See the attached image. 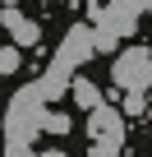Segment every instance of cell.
Instances as JSON below:
<instances>
[{"mask_svg":"<svg viewBox=\"0 0 152 157\" xmlns=\"http://www.w3.org/2000/svg\"><path fill=\"white\" fill-rule=\"evenodd\" d=\"M111 78H115V88H124V93H147L152 88V51L147 46L120 51L115 65H111Z\"/></svg>","mask_w":152,"mask_h":157,"instance_id":"6da1fadb","label":"cell"},{"mask_svg":"<svg viewBox=\"0 0 152 157\" xmlns=\"http://www.w3.org/2000/svg\"><path fill=\"white\" fill-rule=\"evenodd\" d=\"M124 111L120 106H111V102H102V106H92L88 111V139L92 143H124Z\"/></svg>","mask_w":152,"mask_h":157,"instance_id":"7a4b0ae2","label":"cell"},{"mask_svg":"<svg viewBox=\"0 0 152 157\" xmlns=\"http://www.w3.org/2000/svg\"><path fill=\"white\" fill-rule=\"evenodd\" d=\"M0 28H9V37H14L19 46H37V42H42V23L23 19V14H19V5H9L5 14H0Z\"/></svg>","mask_w":152,"mask_h":157,"instance_id":"3957f363","label":"cell"},{"mask_svg":"<svg viewBox=\"0 0 152 157\" xmlns=\"http://www.w3.org/2000/svg\"><path fill=\"white\" fill-rule=\"evenodd\" d=\"M74 106H83V111L102 106V88L92 83V78H74Z\"/></svg>","mask_w":152,"mask_h":157,"instance_id":"277c9868","label":"cell"},{"mask_svg":"<svg viewBox=\"0 0 152 157\" xmlns=\"http://www.w3.org/2000/svg\"><path fill=\"white\" fill-rule=\"evenodd\" d=\"M19 65H23L19 42H14V46H0V74H19Z\"/></svg>","mask_w":152,"mask_h":157,"instance_id":"5b68a950","label":"cell"},{"mask_svg":"<svg viewBox=\"0 0 152 157\" xmlns=\"http://www.w3.org/2000/svg\"><path fill=\"white\" fill-rule=\"evenodd\" d=\"M143 106H147V97H143V93H129L120 111H124V116H143Z\"/></svg>","mask_w":152,"mask_h":157,"instance_id":"8992f818","label":"cell"},{"mask_svg":"<svg viewBox=\"0 0 152 157\" xmlns=\"http://www.w3.org/2000/svg\"><path fill=\"white\" fill-rule=\"evenodd\" d=\"M46 129L51 134H69V116H46Z\"/></svg>","mask_w":152,"mask_h":157,"instance_id":"52a82bcc","label":"cell"},{"mask_svg":"<svg viewBox=\"0 0 152 157\" xmlns=\"http://www.w3.org/2000/svg\"><path fill=\"white\" fill-rule=\"evenodd\" d=\"M88 157H120V143H92Z\"/></svg>","mask_w":152,"mask_h":157,"instance_id":"ba28073f","label":"cell"},{"mask_svg":"<svg viewBox=\"0 0 152 157\" xmlns=\"http://www.w3.org/2000/svg\"><path fill=\"white\" fill-rule=\"evenodd\" d=\"M0 5H5V10H9V5H19V0H0Z\"/></svg>","mask_w":152,"mask_h":157,"instance_id":"9c48e42d","label":"cell"},{"mask_svg":"<svg viewBox=\"0 0 152 157\" xmlns=\"http://www.w3.org/2000/svg\"><path fill=\"white\" fill-rule=\"evenodd\" d=\"M46 157H60V152H46Z\"/></svg>","mask_w":152,"mask_h":157,"instance_id":"30bf717a","label":"cell"}]
</instances>
